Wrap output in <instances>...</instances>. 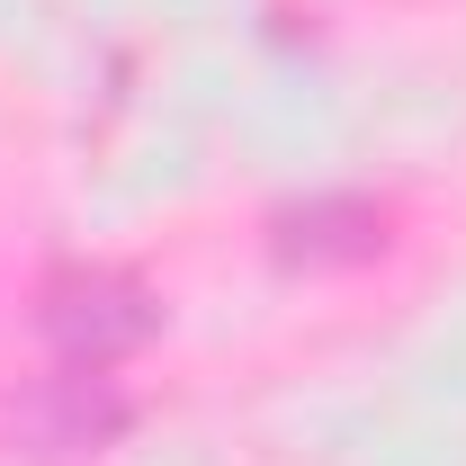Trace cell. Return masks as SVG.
Wrapping results in <instances>:
<instances>
[{
  "label": "cell",
  "instance_id": "obj_3",
  "mask_svg": "<svg viewBox=\"0 0 466 466\" xmlns=\"http://www.w3.org/2000/svg\"><path fill=\"white\" fill-rule=\"evenodd\" d=\"M269 251H279V269H359V260H377L386 251V207L377 198H296L269 216Z\"/></svg>",
  "mask_w": 466,
  "mask_h": 466
},
{
  "label": "cell",
  "instance_id": "obj_2",
  "mask_svg": "<svg viewBox=\"0 0 466 466\" xmlns=\"http://www.w3.org/2000/svg\"><path fill=\"white\" fill-rule=\"evenodd\" d=\"M126 431V395H116L99 368H55L36 377L18 404H9V440L27 458H90Z\"/></svg>",
  "mask_w": 466,
  "mask_h": 466
},
{
  "label": "cell",
  "instance_id": "obj_1",
  "mask_svg": "<svg viewBox=\"0 0 466 466\" xmlns=\"http://www.w3.org/2000/svg\"><path fill=\"white\" fill-rule=\"evenodd\" d=\"M153 323H162V296L126 269H63L36 296V332L55 341L63 368H108L153 341Z\"/></svg>",
  "mask_w": 466,
  "mask_h": 466
}]
</instances>
